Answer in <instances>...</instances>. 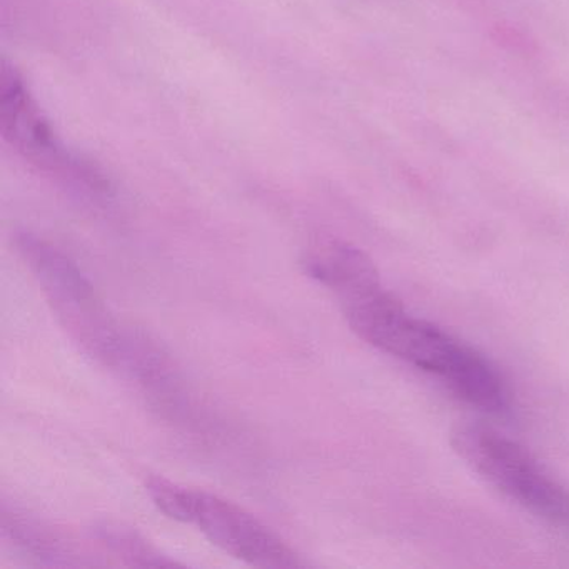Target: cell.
Here are the masks:
<instances>
[{"instance_id":"1","label":"cell","mask_w":569,"mask_h":569,"mask_svg":"<svg viewBox=\"0 0 569 569\" xmlns=\"http://www.w3.org/2000/svg\"><path fill=\"white\" fill-rule=\"evenodd\" d=\"M341 305L362 341L436 376L458 398L482 411L508 408V388L495 366L438 326L409 315L382 282L352 292Z\"/></svg>"},{"instance_id":"2","label":"cell","mask_w":569,"mask_h":569,"mask_svg":"<svg viewBox=\"0 0 569 569\" xmlns=\"http://www.w3.org/2000/svg\"><path fill=\"white\" fill-rule=\"evenodd\" d=\"M19 256L66 331L96 361L141 382L159 359L146 339L124 331L79 266L31 232L16 234Z\"/></svg>"},{"instance_id":"3","label":"cell","mask_w":569,"mask_h":569,"mask_svg":"<svg viewBox=\"0 0 569 569\" xmlns=\"http://www.w3.org/2000/svg\"><path fill=\"white\" fill-rule=\"evenodd\" d=\"M149 498L169 518L194 526L212 545L259 568H299L305 562L264 522L236 502L164 478L146 485Z\"/></svg>"},{"instance_id":"4","label":"cell","mask_w":569,"mask_h":569,"mask_svg":"<svg viewBox=\"0 0 569 569\" xmlns=\"http://www.w3.org/2000/svg\"><path fill=\"white\" fill-rule=\"evenodd\" d=\"M451 442L489 485L536 518L569 532V489L556 481L528 449L478 422L458 426Z\"/></svg>"},{"instance_id":"5","label":"cell","mask_w":569,"mask_h":569,"mask_svg":"<svg viewBox=\"0 0 569 569\" xmlns=\"http://www.w3.org/2000/svg\"><path fill=\"white\" fill-rule=\"evenodd\" d=\"M0 134L38 171L91 199H109L112 186L91 162L66 148L14 64L0 66Z\"/></svg>"},{"instance_id":"6","label":"cell","mask_w":569,"mask_h":569,"mask_svg":"<svg viewBox=\"0 0 569 569\" xmlns=\"http://www.w3.org/2000/svg\"><path fill=\"white\" fill-rule=\"evenodd\" d=\"M306 274L336 292L338 298L379 278L378 269L366 252L338 239H321L306 251Z\"/></svg>"},{"instance_id":"7","label":"cell","mask_w":569,"mask_h":569,"mask_svg":"<svg viewBox=\"0 0 569 569\" xmlns=\"http://www.w3.org/2000/svg\"><path fill=\"white\" fill-rule=\"evenodd\" d=\"M2 529L6 535L38 558L51 559L54 565L64 562L71 565L68 558L72 556L71 546L66 545L64 539L59 538L51 529L44 528L36 521L22 518L19 515L9 516L4 511L2 518Z\"/></svg>"}]
</instances>
